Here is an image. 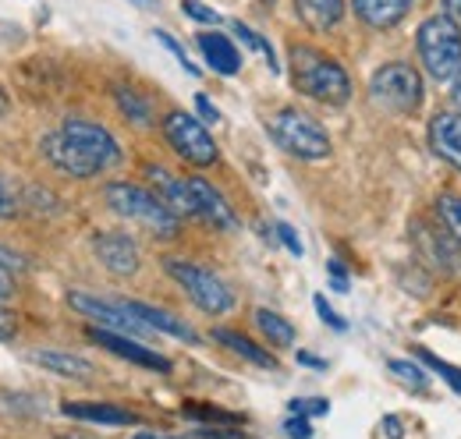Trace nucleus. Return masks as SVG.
<instances>
[{
    "label": "nucleus",
    "mask_w": 461,
    "mask_h": 439,
    "mask_svg": "<svg viewBox=\"0 0 461 439\" xmlns=\"http://www.w3.org/2000/svg\"><path fill=\"white\" fill-rule=\"evenodd\" d=\"M256 327H259V333H263L270 344H277V347H291V344H294V327H291L281 312L256 309Z\"/></svg>",
    "instance_id": "obj_24"
},
{
    "label": "nucleus",
    "mask_w": 461,
    "mask_h": 439,
    "mask_svg": "<svg viewBox=\"0 0 461 439\" xmlns=\"http://www.w3.org/2000/svg\"><path fill=\"white\" fill-rule=\"evenodd\" d=\"M114 96H117V103H121V110H124V117H128V121H135V124H149V103H146L139 93H131V89H121V85H117Z\"/></svg>",
    "instance_id": "obj_26"
},
{
    "label": "nucleus",
    "mask_w": 461,
    "mask_h": 439,
    "mask_svg": "<svg viewBox=\"0 0 461 439\" xmlns=\"http://www.w3.org/2000/svg\"><path fill=\"white\" fill-rule=\"evenodd\" d=\"M277 237L285 241V248H288L291 255H302V241H298L294 227H288V223H277Z\"/></svg>",
    "instance_id": "obj_36"
},
{
    "label": "nucleus",
    "mask_w": 461,
    "mask_h": 439,
    "mask_svg": "<svg viewBox=\"0 0 461 439\" xmlns=\"http://www.w3.org/2000/svg\"><path fill=\"white\" fill-rule=\"evenodd\" d=\"M199 50H203L206 64H210L217 75H238L241 54L234 50V43H230L228 36H221V32H203V36H199Z\"/></svg>",
    "instance_id": "obj_20"
},
{
    "label": "nucleus",
    "mask_w": 461,
    "mask_h": 439,
    "mask_svg": "<svg viewBox=\"0 0 461 439\" xmlns=\"http://www.w3.org/2000/svg\"><path fill=\"white\" fill-rule=\"evenodd\" d=\"M164 270L181 283V291H185L203 312L224 316V312L234 309V294H230V287L217 273H210V270H203V266H195V263H181V259H167Z\"/></svg>",
    "instance_id": "obj_6"
},
{
    "label": "nucleus",
    "mask_w": 461,
    "mask_h": 439,
    "mask_svg": "<svg viewBox=\"0 0 461 439\" xmlns=\"http://www.w3.org/2000/svg\"><path fill=\"white\" fill-rule=\"evenodd\" d=\"M419 57L437 82H455L461 71V25L447 14H433L419 29Z\"/></svg>",
    "instance_id": "obj_3"
},
{
    "label": "nucleus",
    "mask_w": 461,
    "mask_h": 439,
    "mask_svg": "<svg viewBox=\"0 0 461 439\" xmlns=\"http://www.w3.org/2000/svg\"><path fill=\"white\" fill-rule=\"evenodd\" d=\"M312 305H316V312H320V319H323L327 327L338 329V333H345L348 323L341 319V316H338V312H334V309H330V305H327V298H323V294H316V298H312Z\"/></svg>",
    "instance_id": "obj_32"
},
{
    "label": "nucleus",
    "mask_w": 461,
    "mask_h": 439,
    "mask_svg": "<svg viewBox=\"0 0 461 439\" xmlns=\"http://www.w3.org/2000/svg\"><path fill=\"white\" fill-rule=\"evenodd\" d=\"M451 93H455V103H458V110H461V71L455 75V89H451Z\"/></svg>",
    "instance_id": "obj_44"
},
{
    "label": "nucleus",
    "mask_w": 461,
    "mask_h": 439,
    "mask_svg": "<svg viewBox=\"0 0 461 439\" xmlns=\"http://www.w3.org/2000/svg\"><path fill=\"white\" fill-rule=\"evenodd\" d=\"M330 404L327 400H291V415H305V418H316V415H327Z\"/></svg>",
    "instance_id": "obj_33"
},
{
    "label": "nucleus",
    "mask_w": 461,
    "mask_h": 439,
    "mask_svg": "<svg viewBox=\"0 0 461 439\" xmlns=\"http://www.w3.org/2000/svg\"><path fill=\"white\" fill-rule=\"evenodd\" d=\"M384 433H387L391 439H402V422H398L394 415H391V418H384Z\"/></svg>",
    "instance_id": "obj_42"
},
{
    "label": "nucleus",
    "mask_w": 461,
    "mask_h": 439,
    "mask_svg": "<svg viewBox=\"0 0 461 439\" xmlns=\"http://www.w3.org/2000/svg\"><path fill=\"white\" fill-rule=\"evenodd\" d=\"M68 418L75 422H86V426H139V415L128 411V408H114V404H64L60 408Z\"/></svg>",
    "instance_id": "obj_18"
},
{
    "label": "nucleus",
    "mask_w": 461,
    "mask_h": 439,
    "mask_svg": "<svg viewBox=\"0 0 461 439\" xmlns=\"http://www.w3.org/2000/svg\"><path fill=\"white\" fill-rule=\"evenodd\" d=\"M164 135H167L171 149L185 164H192V166L217 164V142H213V135H210L192 113L171 110V113L164 117Z\"/></svg>",
    "instance_id": "obj_7"
},
{
    "label": "nucleus",
    "mask_w": 461,
    "mask_h": 439,
    "mask_svg": "<svg viewBox=\"0 0 461 439\" xmlns=\"http://www.w3.org/2000/svg\"><path fill=\"white\" fill-rule=\"evenodd\" d=\"M294 11L298 18L309 25V29H334L345 14V0H294Z\"/></svg>",
    "instance_id": "obj_21"
},
{
    "label": "nucleus",
    "mask_w": 461,
    "mask_h": 439,
    "mask_svg": "<svg viewBox=\"0 0 461 439\" xmlns=\"http://www.w3.org/2000/svg\"><path fill=\"white\" fill-rule=\"evenodd\" d=\"M11 291H14V270H11V266L0 259V298H7Z\"/></svg>",
    "instance_id": "obj_39"
},
{
    "label": "nucleus",
    "mask_w": 461,
    "mask_h": 439,
    "mask_svg": "<svg viewBox=\"0 0 461 439\" xmlns=\"http://www.w3.org/2000/svg\"><path fill=\"white\" fill-rule=\"evenodd\" d=\"M267 131L274 135V142H277L285 153L298 157V160H327V157H330V139H327V131H323L312 117H305V113H298V110H277V113L270 117Z\"/></svg>",
    "instance_id": "obj_4"
},
{
    "label": "nucleus",
    "mask_w": 461,
    "mask_h": 439,
    "mask_svg": "<svg viewBox=\"0 0 461 439\" xmlns=\"http://www.w3.org/2000/svg\"><path fill=\"white\" fill-rule=\"evenodd\" d=\"M188 188H192V199H195L199 217L206 220L210 227H217V230H238L234 210H230L228 199H224L210 181H203V177H188Z\"/></svg>",
    "instance_id": "obj_13"
},
{
    "label": "nucleus",
    "mask_w": 461,
    "mask_h": 439,
    "mask_svg": "<svg viewBox=\"0 0 461 439\" xmlns=\"http://www.w3.org/2000/svg\"><path fill=\"white\" fill-rule=\"evenodd\" d=\"M327 273H330L334 291H341V294H345V291H348V270H345V266H341L338 259H330V263H327Z\"/></svg>",
    "instance_id": "obj_37"
},
{
    "label": "nucleus",
    "mask_w": 461,
    "mask_h": 439,
    "mask_svg": "<svg viewBox=\"0 0 461 439\" xmlns=\"http://www.w3.org/2000/svg\"><path fill=\"white\" fill-rule=\"evenodd\" d=\"M68 301H71L75 312H82L86 319H93L96 327H104V329L128 333V336H142V333L149 329L142 319H135L121 301H104V298H93V294H82V291H71Z\"/></svg>",
    "instance_id": "obj_8"
},
{
    "label": "nucleus",
    "mask_w": 461,
    "mask_h": 439,
    "mask_svg": "<svg viewBox=\"0 0 461 439\" xmlns=\"http://www.w3.org/2000/svg\"><path fill=\"white\" fill-rule=\"evenodd\" d=\"M437 217L444 223V230L461 241V195H451V192H444L440 199H437Z\"/></svg>",
    "instance_id": "obj_25"
},
{
    "label": "nucleus",
    "mask_w": 461,
    "mask_h": 439,
    "mask_svg": "<svg viewBox=\"0 0 461 439\" xmlns=\"http://www.w3.org/2000/svg\"><path fill=\"white\" fill-rule=\"evenodd\" d=\"M131 4H139V7H153L157 0H131Z\"/></svg>",
    "instance_id": "obj_46"
},
{
    "label": "nucleus",
    "mask_w": 461,
    "mask_h": 439,
    "mask_svg": "<svg viewBox=\"0 0 461 439\" xmlns=\"http://www.w3.org/2000/svg\"><path fill=\"white\" fill-rule=\"evenodd\" d=\"M43 157L58 166L60 174H71V177H96L104 170L86 149H78L64 131H54V135L43 139Z\"/></svg>",
    "instance_id": "obj_11"
},
{
    "label": "nucleus",
    "mask_w": 461,
    "mask_h": 439,
    "mask_svg": "<svg viewBox=\"0 0 461 439\" xmlns=\"http://www.w3.org/2000/svg\"><path fill=\"white\" fill-rule=\"evenodd\" d=\"M32 362L58 372V376H68V380H89L93 376V365L78 354H64V351H32Z\"/></svg>",
    "instance_id": "obj_23"
},
{
    "label": "nucleus",
    "mask_w": 461,
    "mask_h": 439,
    "mask_svg": "<svg viewBox=\"0 0 461 439\" xmlns=\"http://www.w3.org/2000/svg\"><path fill=\"white\" fill-rule=\"evenodd\" d=\"M157 40H160V43H164V47L171 50V57L177 60V64H181V67H185V71H188V75H192V78L199 75V67H195V64H192V60L185 57V50H181V43H177L174 36H167V32H157Z\"/></svg>",
    "instance_id": "obj_31"
},
{
    "label": "nucleus",
    "mask_w": 461,
    "mask_h": 439,
    "mask_svg": "<svg viewBox=\"0 0 461 439\" xmlns=\"http://www.w3.org/2000/svg\"><path fill=\"white\" fill-rule=\"evenodd\" d=\"M195 110H199V113H203V121H210V124H217V121H221L217 107H213L206 96H195Z\"/></svg>",
    "instance_id": "obj_40"
},
{
    "label": "nucleus",
    "mask_w": 461,
    "mask_h": 439,
    "mask_svg": "<svg viewBox=\"0 0 461 439\" xmlns=\"http://www.w3.org/2000/svg\"><path fill=\"white\" fill-rule=\"evenodd\" d=\"M60 131H64L78 149H86L104 170H111V166L121 164V146H117L114 135H111L104 124L86 121V117H68V121L60 124Z\"/></svg>",
    "instance_id": "obj_9"
},
{
    "label": "nucleus",
    "mask_w": 461,
    "mask_h": 439,
    "mask_svg": "<svg viewBox=\"0 0 461 439\" xmlns=\"http://www.w3.org/2000/svg\"><path fill=\"white\" fill-rule=\"evenodd\" d=\"M135 319H142L149 329H160V333H171L177 340H185V344H199V333L188 327L185 319H177L171 312H164V309H153V305H146V301H121Z\"/></svg>",
    "instance_id": "obj_17"
},
{
    "label": "nucleus",
    "mask_w": 461,
    "mask_h": 439,
    "mask_svg": "<svg viewBox=\"0 0 461 439\" xmlns=\"http://www.w3.org/2000/svg\"><path fill=\"white\" fill-rule=\"evenodd\" d=\"M7 110V96H4V89H0V113Z\"/></svg>",
    "instance_id": "obj_47"
},
{
    "label": "nucleus",
    "mask_w": 461,
    "mask_h": 439,
    "mask_svg": "<svg viewBox=\"0 0 461 439\" xmlns=\"http://www.w3.org/2000/svg\"><path fill=\"white\" fill-rule=\"evenodd\" d=\"M89 336H93L100 347H107L111 354L124 358V362H131V365H139V369H149V372H164V376L171 372V358H164L160 351H153V347H146V344L131 340L128 333H114V329L93 327V329H89Z\"/></svg>",
    "instance_id": "obj_10"
},
{
    "label": "nucleus",
    "mask_w": 461,
    "mask_h": 439,
    "mask_svg": "<svg viewBox=\"0 0 461 439\" xmlns=\"http://www.w3.org/2000/svg\"><path fill=\"white\" fill-rule=\"evenodd\" d=\"M429 146L433 153L451 164L455 170H461V113H447L440 110L433 121H429Z\"/></svg>",
    "instance_id": "obj_16"
},
{
    "label": "nucleus",
    "mask_w": 461,
    "mask_h": 439,
    "mask_svg": "<svg viewBox=\"0 0 461 439\" xmlns=\"http://www.w3.org/2000/svg\"><path fill=\"white\" fill-rule=\"evenodd\" d=\"M411 237H415V248H419V255L426 259V263H433V266H455V237L444 230V227H429L426 220H419V223H411Z\"/></svg>",
    "instance_id": "obj_15"
},
{
    "label": "nucleus",
    "mask_w": 461,
    "mask_h": 439,
    "mask_svg": "<svg viewBox=\"0 0 461 439\" xmlns=\"http://www.w3.org/2000/svg\"><path fill=\"white\" fill-rule=\"evenodd\" d=\"M387 369H391V376L394 380H402L404 386H411V390H426L429 380H426V372L419 369V365H411V362H402V358H391L387 362Z\"/></svg>",
    "instance_id": "obj_28"
},
{
    "label": "nucleus",
    "mask_w": 461,
    "mask_h": 439,
    "mask_svg": "<svg viewBox=\"0 0 461 439\" xmlns=\"http://www.w3.org/2000/svg\"><path fill=\"white\" fill-rule=\"evenodd\" d=\"M351 7L369 29H391L408 14L411 0H351Z\"/></svg>",
    "instance_id": "obj_19"
},
{
    "label": "nucleus",
    "mask_w": 461,
    "mask_h": 439,
    "mask_svg": "<svg viewBox=\"0 0 461 439\" xmlns=\"http://www.w3.org/2000/svg\"><path fill=\"white\" fill-rule=\"evenodd\" d=\"M419 362H422V365H429L440 380H447V383H451V390H458L461 393V372L455 369V365H447V362H444V358H437L433 351H419Z\"/></svg>",
    "instance_id": "obj_29"
},
{
    "label": "nucleus",
    "mask_w": 461,
    "mask_h": 439,
    "mask_svg": "<svg viewBox=\"0 0 461 439\" xmlns=\"http://www.w3.org/2000/svg\"><path fill=\"white\" fill-rule=\"evenodd\" d=\"M213 340H217V344H224L228 351H234L238 358H245V362L259 365V369H277V358H274L270 351H263L259 344H252L249 336H241V333H234V329H213Z\"/></svg>",
    "instance_id": "obj_22"
},
{
    "label": "nucleus",
    "mask_w": 461,
    "mask_h": 439,
    "mask_svg": "<svg viewBox=\"0 0 461 439\" xmlns=\"http://www.w3.org/2000/svg\"><path fill=\"white\" fill-rule=\"evenodd\" d=\"M444 14L455 18V22L461 25V0H444Z\"/></svg>",
    "instance_id": "obj_43"
},
{
    "label": "nucleus",
    "mask_w": 461,
    "mask_h": 439,
    "mask_svg": "<svg viewBox=\"0 0 461 439\" xmlns=\"http://www.w3.org/2000/svg\"><path fill=\"white\" fill-rule=\"evenodd\" d=\"M291 75H294V89L305 93L316 103L341 107L351 96V82H348L345 67L327 54L312 50V47H294L291 50Z\"/></svg>",
    "instance_id": "obj_1"
},
{
    "label": "nucleus",
    "mask_w": 461,
    "mask_h": 439,
    "mask_svg": "<svg viewBox=\"0 0 461 439\" xmlns=\"http://www.w3.org/2000/svg\"><path fill=\"white\" fill-rule=\"evenodd\" d=\"M146 177H149V184H153L157 199H160V202H164V206H167L177 220H181V217H199L188 181H177V177H171L164 166H146Z\"/></svg>",
    "instance_id": "obj_12"
},
{
    "label": "nucleus",
    "mask_w": 461,
    "mask_h": 439,
    "mask_svg": "<svg viewBox=\"0 0 461 439\" xmlns=\"http://www.w3.org/2000/svg\"><path fill=\"white\" fill-rule=\"evenodd\" d=\"M96 259L117 276H131L139 270V248L121 230H111V234H100L96 237Z\"/></svg>",
    "instance_id": "obj_14"
},
{
    "label": "nucleus",
    "mask_w": 461,
    "mask_h": 439,
    "mask_svg": "<svg viewBox=\"0 0 461 439\" xmlns=\"http://www.w3.org/2000/svg\"><path fill=\"white\" fill-rule=\"evenodd\" d=\"M18 213V199H14V188L0 177V217H14Z\"/></svg>",
    "instance_id": "obj_35"
},
{
    "label": "nucleus",
    "mask_w": 461,
    "mask_h": 439,
    "mask_svg": "<svg viewBox=\"0 0 461 439\" xmlns=\"http://www.w3.org/2000/svg\"><path fill=\"white\" fill-rule=\"evenodd\" d=\"M369 96H373L376 107L387 110V113H415L422 107V78L404 60L384 64L369 82Z\"/></svg>",
    "instance_id": "obj_5"
},
{
    "label": "nucleus",
    "mask_w": 461,
    "mask_h": 439,
    "mask_svg": "<svg viewBox=\"0 0 461 439\" xmlns=\"http://www.w3.org/2000/svg\"><path fill=\"white\" fill-rule=\"evenodd\" d=\"M181 11H185L192 22H203V25H217V22H221V14H217L213 7H206L203 0H181Z\"/></svg>",
    "instance_id": "obj_30"
},
{
    "label": "nucleus",
    "mask_w": 461,
    "mask_h": 439,
    "mask_svg": "<svg viewBox=\"0 0 461 439\" xmlns=\"http://www.w3.org/2000/svg\"><path fill=\"white\" fill-rule=\"evenodd\" d=\"M298 362H302V365H309V369H327V362H323V358H316V354H309V351H298Z\"/></svg>",
    "instance_id": "obj_41"
},
{
    "label": "nucleus",
    "mask_w": 461,
    "mask_h": 439,
    "mask_svg": "<svg viewBox=\"0 0 461 439\" xmlns=\"http://www.w3.org/2000/svg\"><path fill=\"white\" fill-rule=\"evenodd\" d=\"M131 439H181V436H157V433H139V436Z\"/></svg>",
    "instance_id": "obj_45"
},
{
    "label": "nucleus",
    "mask_w": 461,
    "mask_h": 439,
    "mask_svg": "<svg viewBox=\"0 0 461 439\" xmlns=\"http://www.w3.org/2000/svg\"><path fill=\"white\" fill-rule=\"evenodd\" d=\"M14 329H18V323H14V312L0 305V340H11V336H14Z\"/></svg>",
    "instance_id": "obj_38"
},
{
    "label": "nucleus",
    "mask_w": 461,
    "mask_h": 439,
    "mask_svg": "<svg viewBox=\"0 0 461 439\" xmlns=\"http://www.w3.org/2000/svg\"><path fill=\"white\" fill-rule=\"evenodd\" d=\"M104 199H107V206L114 210L117 217L146 227V230L157 234V237H174V234H177V223H181V220L174 217L171 210L157 199V192H146V188H139V184L117 181V184H107V188H104Z\"/></svg>",
    "instance_id": "obj_2"
},
{
    "label": "nucleus",
    "mask_w": 461,
    "mask_h": 439,
    "mask_svg": "<svg viewBox=\"0 0 461 439\" xmlns=\"http://www.w3.org/2000/svg\"><path fill=\"white\" fill-rule=\"evenodd\" d=\"M68 439H86V436H68Z\"/></svg>",
    "instance_id": "obj_48"
},
{
    "label": "nucleus",
    "mask_w": 461,
    "mask_h": 439,
    "mask_svg": "<svg viewBox=\"0 0 461 439\" xmlns=\"http://www.w3.org/2000/svg\"><path fill=\"white\" fill-rule=\"evenodd\" d=\"M285 436L288 439H312V426H309V418H305V415H291L288 422H285Z\"/></svg>",
    "instance_id": "obj_34"
},
{
    "label": "nucleus",
    "mask_w": 461,
    "mask_h": 439,
    "mask_svg": "<svg viewBox=\"0 0 461 439\" xmlns=\"http://www.w3.org/2000/svg\"><path fill=\"white\" fill-rule=\"evenodd\" d=\"M234 36L249 47V50H259V54L267 57V64H270V71H281V64H277V57H274V47L263 40V36H256L249 25H241V22H234Z\"/></svg>",
    "instance_id": "obj_27"
}]
</instances>
